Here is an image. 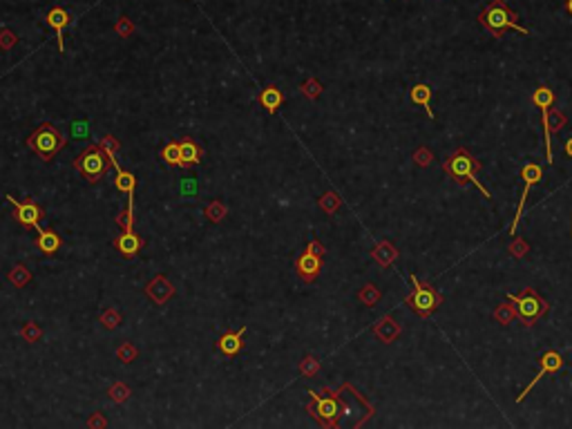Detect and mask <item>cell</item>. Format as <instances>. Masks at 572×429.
Returning <instances> with one entry per match:
<instances>
[{"label":"cell","instance_id":"1","mask_svg":"<svg viewBox=\"0 0 572 429\" xmlns=\"http://www.w3.org/2000/svg\"><path fill=\"white\" fill-rule=\"evenodd\" d=\"M478 168H480V164L467 150H463V148L456 150L449 159H445V164H443V170L454 179L456 184H467V182L474 184L478 191L485 195V199H492V195L483 186V182H478Z\"/></svg>","mask_w":572,"mask_h":429},{"label":"cell","instance_id":"2","mask_svg":"<svg viewBox=\"0 0 572 429\" xmlns=\"http://www.w3.org/2000/svg\"><path fill=\"white\" fill-rule=\"evenodd\" d=\"M480 23H483L489 32L494 34H503V32H519L521 36H528L530 32L526 27H521L517 23V18L510 14V9L505 7L503 0H494L483 14H480Z\"/></svg>","mask_w":572,"mask_h":429},{"label":"cell","instance_id":"3","mask_svg":"<svg viewBox=\"0 0 572 429\" xmlns=\"http://www.w3.org/2000/svg\"><path fill=\"white\" fill-rule=\"evenodd\" d=\"M65 143H67L65 137L58 132L52 123L38 125L36 132L27 139V146L32 148V150L41 159H45V161H52V159L56 157V152L65 148Z\"/></svg>","mask_w":572,"mask_h":429},{"label":"cell","instance_id":"4","mask_svg":"<svg viewBox=\"0 0 572 429\" xmlns=\"http://www.w3.org/2000/svg\"><path fill=\"white\" fill-rule=\"evenodd\" d=\"M508 300L514 304V311L519 315V320L523 322L526 326H530L532 322H537L541 315H546L548 311V302L541 297L539 293H535L532 288H526L523 293H510Z\"/></svg>","mask_w":572,"mask_h":429},{"label":"cell","instance_id":"5","mask_svg":"<svg viewBox=\"0 0 572 429\" xmlns=\"http://www.w3.org/2000/svg\"><path fill=\"white\" fill-rule=\"evenodd\" d=\"M409 282H411V286H414V293L407 297V304L414 308L420 317L431 315L440 304V295L431 286L420 284L416 275H409Z\"/></svg>","mask_w":572,"mask_h":429},{"label":"cell","instance_id":"6","mask_svg":"<svg viewBox=\"0 0 572 429\" xmlns=\"http://www.w3.org/2000/svg\"><path fill=\"white\" fill-rule=\"evenodd\" d=\"M74 168L87 179L89 184H94V182H98V177L105 175L107 159H105L103 150L98 146H89L81 157H76Z\"/></svg>","mask_w":572,"mask_h":429},{"label":"cell","instance_id":"7","mask_svg":"<svg viewBox=\"0 0 572 429\" xmlns=\"http://www.w3.org/2000/svg\"><path fill=\"white\" fill-rule=\"evenodd\" d=\"M532 101L541 110V121H544V134H546V159L552 164V137H550V107L555 105V92L550 87H537L532 94Z\"/></svg>","mask_w":572,"mask_h":429},{"label":"cell","instance_id":"8","mask_svg":"<svg viewBox=\"0 0 572 429\" xmlns=\"http://www.w3.org/2000/svg\"><path fill=\"white\" fill-rule=\"evenodd\" d=\"M541 177H544V168L539 164H526L523 170H521V179H523V193H521V199H519V206H517V217H514V224H512V235H517V228H519V219H521V213H523L526 208V202H528V195H530V188L541 182Z\"/></svg>","mask_w":572,"mask_h":429},{"label":"cell","instance_id":"9","mask_svg":"<svg viewBox=\"0 0 572 429\" xmlns=\"http://www.w3.org/2000/svg\"><path fill=\"white\" fill-rule=\"evenodd\" d=\"M539 365H541L539 374H537L535 378H532V383L523 389V392H521V394L517 396V401H519V403H523V401H526L528 394L532 392V387H537V383H539L541 378H544L546 374H557L559 369L564 367V358H561V353H559V351H555V349H550V351H546L544 356H541Z\"/></svg>","mask_w":572,"mask_h":429},{"label":"cell","instance_id":"10","mask_svg":"<svg viewBox=\"0 0 572 429\" xmlns=\"http://www.w3.org/2000/svg\"><path fill=\"white\" fill-rule=\"evenodd\" d=\"M9 204L16 208V219L21 222L23 226L27 228H36V231H41V217H43V211L38 208L34 202H27V204H21L18 199H14L12 195L5 197Z\"/></svg>","mask_w":572,"mask_h":429},{"label":"cell","instance_id":"11","mask_svg":"<svg viewBox=\"0 0 572 429\" xmlns=\"http://www.w3.org/2000/svg\"><path fill=\"white\" fill-rule=\"evenodd\" d=\"M295 268H297V275L302 277L304 282H313V279L320 275V271H322V255L306 251L297 257Z\"/></svg>","mask_w":572,"mask_h":429},{"label":"cell","instance_id":"12","mask_svg":"<svg viewBox=\"0 0 572 429\" xmlns=\"http://www.w3.org/2000/svg\"><path fill=\"white\" fill-rule=\"evenodd\" d=\"M45 21H47V25L54 29L56 32V38H58V49H61V52H65V41H63V34H65V29L72 25V16H69V12L67 9H63V7H52L47 12V16H45Z\"/></svg>","mask_w":572,"mask_h":429},{"label":"cell","instance_id":"13","mask_svg":"<svg viewBox=\"0 0 572 429\" xmlns=\"http://www.w3.org/2000/svg\"><path fill=\"white\" fill-rule=\"evenodd\" d=\"M244 333H246V326H242V331L224 333L222 338H219V351H222L224 356H228V358L237 356L244 349Z\"/></svg>","mask_w":572,"mask_h":429},{"label":"cell","instance_id":"14","mask_svg":"<svg viewBox=\"0 0 572 429\" xmlns=\"http://www.w3.org/2000/svg\"><path fill=\"white\" fill-rule=\"evenodd\" d=\"M114 246H116V251L121 253L123 257H132V255H137L144 248V239L139 237V235H135V231H125L114 242Z\"/></svg>","mask_w":572,"mask_h":429},{"label":"cell","instance_id":"15","mask_svg":"<svg viewBox=\"0 0 572 429\" xmlns=\"http://www.w3.org/2000/svg\"><path fill=\"white\" fill-rule=\"evenodd\" d=\"M259 103H262V107L266 110V112L273 114V112H277L279 107H282L284 92L275 85H268V87L262 89V94H259Z\"/></svg>","mask_w":572,"mask_h":429},{"label":"cell","instance_id":"16","mask_svg":"<svg viewBox=\"0 0 572 429\" xmlns=\"http://www.w3.org/2000/svg\"><path fill=\"white\" fill-rule=\"evenodd\" d=\"M311 396H313V401H315V416L320 418V421L336 423V418H338V403L331 401V398H320L313 392H311Z\"/></svg>","mask_w":572,"mask_h":429},{"label":"cell","instance_id":"17","mask_svg":"<svg viewBox=\"0 0 572 429\" xmlns=\"http://www.w3.org/2000/svg\"><path fill=\"white\" fill-rule=\"evenodd\" d=\"M411 103L423 105V110L429 114V119H434V112H431V87L427 83H418L411 87Z\"/></svg>","mask_w":572,"mask_h":429},{"label":"cell","instance_id":"18","mask_svg":"<svg viewBox=\"0 0 572 429\" xmlns=\"http://www.w3.org/2000/svg\"><path fill=\"white\" fill-rule=\"evenodd\" d=\"M116 168V191L119 193H125L128 195V202H135V188H137V177L132 173H125L121 170L119 166Z\"/></svg>","mask_w":572,"mask_h":429},{"label":"cell","instance_id":"19","mask_svg":"<svg viewBox=\"0 0 572 429\" xmlns=\"http://www.w3.org/2000/svg\"><path fill=\"white\" fill-rule=\"evenodd\" d=\"M36 246L41 248V253L45 255H54L58 251V246H61V237H58L54 231H38V239H36Z\"/></svg>","mask_w":572,"mask_h":429},{"label":"cell","instance_id":"20","mask_svg":"<svg viewBox=\"0 0 572 429\" xmlns=\"http://www.w3.org/2000/svg\"><path fill=\"white\" fill-rule=\"evenodd\" d=\"M199 161H202V150H199V146L193 141V139H184L182 141V168L195 166Z\"/></svg>","mask_w":572,"mask_h":429},{"label":"cell","instance_id":"21","mask_svg":"<svg viewBox=\"0 0 572 429\" xmlns=\"http://www.w3.org/2000/svg\"><path fill=\"white\" fill-rule=\"evenodd\" d=\"M162 159L168 166H182V143L179 141H168L162 150Z\"/></svg>","mask_w":572,"mask_h":429},{"label":"cell","instance_id":"22","mask_svg":"<svg viewBox=\"0 0 572 429\" xmlns=\"http://www.w3.org/2000/svg\"><path fill=\"white\" fill-rule=\"evenodd\" d=\"M29 279H32V273L25 266H16L12 273H9V282H14L16 286H25Z\"/></svg>","mask_w":572,"mask_h":429},{"label":"cell","instance_id":"23","mask_svg":"<svg viewBox=\"0 0 572 429\" xmlns=\"http://www.w3.org/2000/svg\"><path fill=\"white\" fill-rule=\"evenodd\" d=\"M72 137L78 139V141H81V139H87L89 137V123L83 121V119H76V121L72 123Z\"/></svg>","mask_w":572,"mask_h":429},{"label":"cell","instance_id":"24","mask_svg":"<svg viewBox=\"0 0 572 429\" xmlns=\"http://www.w3.org/2000/svg\"><path fill=\"white\" fill-rule=\"evenodd\" d=\"M206 215L213 219V222H219V219H222L224 215H226V208L219 204V202H213L210 204L208 208H206Z\"/></svg>","mask_w":572,"mask_h":429},{"label":"cell","instance_id":"25","mask_svg":"<svg viewBox=\"0 0 572 429\" xmlns=\"http://www.w3.org/2000/svg\"><path fill=\"white\" fill-rule=\"evenodd\" d=\"M182 195H184V197H193V195H197V179H195V177H186V179H182Z\"/></svg>","mask_w":572,"mask_h":429},{"label":"cell","instance_id":"26","mask_svg":"<svg viewBox=\"0 0 572 429\" xmlns=\"http://www.w3.org/2000/svg\"><path fill=\"white\" fill-rule=\"evenodd\" d=\"M16 43H18V38L14 32H9V29H3V32H0V47L3 49H12Z\"/></svg>","mask_w":572,"mask_h":429},{"label":"cell","instance_id":"27","mask_svg":"<svg viewBox=\"0 0 572 429\" xmlns=\"http://www.w3.org/2000/svg\"><path fill=\"white\" fill-rule=\"evenodd\" d=\"M23 338H27L29 342H36L38 338H41V329H38L34 322L27 324V326H23Z\"/></svg>","mask_w":572,"mask_h":429},{"label":"cell","instance_id":"28","mask_svg":"<svg viewBox=\"0 0 572 429\" xmlns=\"http://www.w3.org/2000/svg\"><path fill=\"white\" fill-rule=\"evenodd\" d=\"M116 353H119V358H121L123 362H132V360H135V356H137V351H135V347H132V344H125V347H121Z\"/></svg>","mask_w":572,"mask_h":429},{"label":"cell","instance_id":"29","mask_svg":"<svg viewBox=\"0 0 572 429\" xmlns=\"http://www.w3.org/2000/svg\"><path fill=\"white\" fill-rule=\"evenodd\" d=\"M116 32L121 34V36H125V34L130 32V23H128V18H121V23L116 25Z\"/></svg>","mask_w":572,"mask_h":429},{"label":"cell","instance_id":"30","mask_svg":"<svg viewBox=\"0 0 572 429\" xmlns=\"http://www.w3.org/2000/svg\"><path fill=\"white\" fill-rule=\"evenodd\" d=\"M566 155H568V157L572 159V137H570L568 141H566Z\"/></svg>","mask_w":572,"mask_h":429},{"label":"cell","instance_id":"31","mask_svg":"<svg viewBox=\"0 0 572 429\" xmlns=\"http://www.w3.org/2000/svg\"><path fill=\"white\" fill-rule=\"evenodd\" d=\"M566 7H568V12L572 14V0H568V3H566Z\"/></svg>","mask_w":572,"mask_h":429}]
</instances>
